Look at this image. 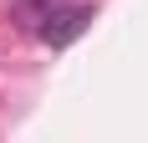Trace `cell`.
Here are the masks:
<instances>
[{
  "instance_id": "6da1fadb",
  "label": "cell",
  "mask_w": 148,
  "mask_h": 143,
  "mask_svg": "<svg viewBox=\"0 0 148 143\" xmlns=\"http://www.w3.org/2000/svg\"><path fill=\"white\" fill-rule=\"evenodd\" d=\"M87 26H92V10H87V5H51L36 31H41V41L51 46V51H61V46H72Z\"/></svg>"
}]
</instances>
